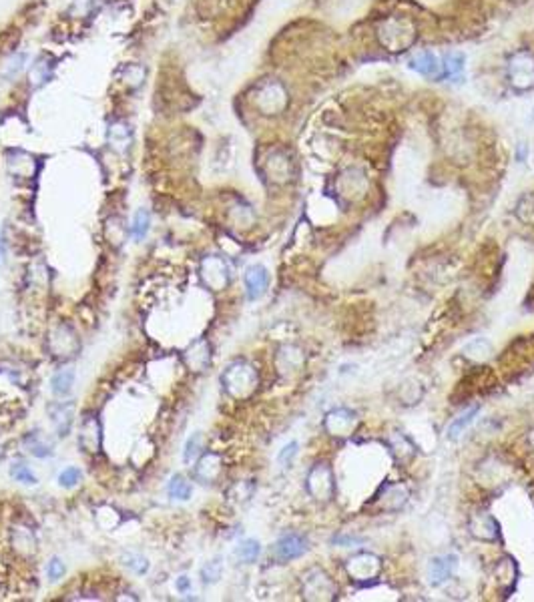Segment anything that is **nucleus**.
Returning a JSON list of instances; mask_svg holds the SVG:
<instances>
[{"mask_svg":"<svg viewBox=\"0 0 534 602\" xmlns=\"http://www.w3.org/2000/svg\"><path fill=\"white\" fill-rule=\"evenodd\" d=\"M308 490L318 498V500H325L332 492V474L327 464H318L310 472L308 476Z\"/></svg>","mask_w":534,"mask_h":602,"instance_id":"8","label":"nucleus"},{"mask_svg":"<svg viewBox=\"0 0 534 602\" xmlns=\"http://www.w3.org/2000/svg\"><path fill=\"white\" fill-rule=\"evenodd\" d=\"M444 69H446V74H450V76H456V74L462 73V69H464V54H460V52L448 54L446 59H444Z\"/></svg>","mask_w":534,"mask_h":602,"instance_id":"25","label":"nucleus"},{"mask_svg":"<svg viewBox=\"0 0 534 602\" xmlns=\"http://www.w3.org/2000/svg\"><path fill=\"white\" fill-rule=\"evenodd\" d=\"M73 386H75V369L71 368L61 369L50 380V390H52L54 395H61V398L62 395H69L71 390H73Z\"/></svg>","mask_w":534,"mask_h":602,"instance_id":"13","label":"nucleus"},{"mask_svg":"<svg viewBox=\"0 0 534 602\" xmlns=\"http://www.w3.org/2000/svg\"><path fill=\"white\" fill-rule=\"evenodd\" d=\"M11 476H13L16 482H23V484H28V486H35L38 484V478L30 472V468L25 466V464H14L11 468Z\"/></svg>","mask_w":534,"mask_h":602,"instance_id":"23","label":"nucleus"},{"mask_svg":"<svg viewBox=\"0 0 534 602\" xmlns=\"http://www.w3.org/2000/svg\"><path fill=\"white\" fill-rule=\"evenodd\" d=\"M221 474V458L217 454H205L195 466V478H199L203 484H211L213 480L219 478Z\"/></svg>","mask_w":534,"mask_h":602,"instance_id":"11","label":"nucleus"},{"mask_svg":"<svg viewBox=\"0 0 534 602\" xmlns=\"http://www.w3.org/2000/svg\"><path fill=\"white\" fill-rule=\"evenodd\" d=\"M199 347H201V340L191 345L185 354L187 366L193 369V371H201L205 366H209V345H207V342H205V345H203V352H199Z\"/></svg>","mask_w":534,"mask_h":602,"instance_id":"14","label":"nucleus"},{"mask_svg":"<svg viewBox=\"0 0 534 602\" xmlns=\"http://www.w3.org/2000/svg\"><path fill=\"white\" fill-rule=\"evenodd\" d=\"M410 69H414L416 73L424 74V76H436L438 74V59H436L432 52H420L416 57L410 59Z\"/></svg>","mask_w":534,"mask_h":602,"instance_id":"12","label":"nucleus"},{"mask_svg":"<svg viewBox=\"0 0 534 602\" xmlns=\"http://www.w3.org/2000/svg\"><path fill=\"white\" fill-rule=\"evenodd\" d=\"M189 586H191V580H189L187 577H181L179 580H177V590H179V592H187Z\"/></svg>","mask_w":534,"mask_h":602,"instance_id":"30","label":"nucleus"},{"mask_svg":"<svg viewBox=\"0 0 534 602\" xmlns=\"http://www.w3.org/2000/svg\"><path fill=\"white\" fill-rule=\"evenodd\" d=\"M308 550V540L299 534H286L275 542L274 552L279 560H294Z\"/></svg>","mask_w":534,"mask_h":602,"instance_id":"7","label":"nucleus"},{"mask_svg":"<svg viewBox=\"0 0 534 602\" xmlns=\"http://www.w3.org/2000/svg\"><path fill=\"white\" fill-rule=\"evenodd\" d=\"M191 484L181 474H177L169 482V496L175 500H189L191 498Z\"/></svg>","mask_w":534,"mask_h":602,"instance_id":"18","label":"nucleus"},{"mask_svg":"<svg viewBox=\"0 0 534 602\" xmlns=\"http://www.w3.org/2000/svg\"><path fill=\"white\" fill-rule=\"evenodd\" d=\"M124 566H129L131 570H135L137 574H145L149 570V562L147 558L139 556V554H127L124 556Z\"/></svg>","mask_w":534,"mask_h":602,"instance_id":"26","label":"nucleus"},{"mask_svg":"<svg viewBox=\"0 0 534 602\" xmlns=\"http://www.w3.org/2000/svg\"><path fill=\"white\" fill-rule=\"evenodd\" d=\"M516 215L521 217L522 221L534 223V193H528V195H524L521 201H518Z\"/></svg>","mask_w":534,"mask_h":602,"instance_id":"21","label":"nucleus"},{"mask_svg":"<svg viewBox=\"0 0 534 602\" xmlns=\"http://www.w3.org/2000/svg\"><path fill=\"white\" fill-rule=\"evenodd\" d=\"M366 568H380L378 558L372 556V554H360V556H356L354 560H349L348 572L356 578V580H361V578H366V574H364Z\"/></svg>","mask_w":534,"mask_h":602,"instance_id":"15","label":"nucleus"},{"mask_svg":"<svg viewBox=\"0 0 534 602\" xmlns=\"http://www.w3.org/2000/svg\"><path fill=\"white\" fill-rule=\"evenodd\" d=\"M510 85L516 91H528L534 86V57L522 50L509 61Z\"/></svg>","mask_w":534,"mask_h":602,"instance_id":"3","label":"nucleus"},{"mask_svg":"<svg viewBox=\"0 0 534 602\" xmlns=\"http://www.w3.org/2000/svg\"><path fill=\"white\" fill-rule=\"evenodd\" d=\"M298 454V444L291 442L287 444L286 448L281 450V454H279V462L284 464V466H289L291 464V460H294V456Z\"/></svg>","mask_w":534,"mask_h":602,"instance_id":"29","label":"nucleus"},{"mask_svg":"<svg viewBox=\"0 0 534 602\" xmlns=\"http://www.w3.org/2000/svg\"><path fill=\"white\" fill-rule=\"evenodd\" d=\"M199 448H201V434H193L189 440H187L185 444V452H183V460H185L187 464L191 462V460H195L199 454Z\"/></svg>","mask_w":534,"mask_h":602,"instance_id":"27","label":"nucleus"},{"mask_svg":"<svg viewBox=\"0 0 534 602\" xmlns=\"http://www.w3.org/2000/svg\"><path fill=\"white\" fill-rule=\"evenodd\" d=\"M201 277L207 287H211L213 291H219V289H225L229 282H231V273H229V267L221 257H207L201 265Z\"/></svg>","mask_w":534,"mask_h":602,"instance_id":"4","label":"nucleus"},{"mask_svg":"<svg viewBox=\"0 0 534 602\" xmlns=\"http://www.w3.org/2000/svg\"><path fill=\"white\" fill-rule=\"evenodd\" d=\"M476 414H478V406L470 407V410H466L460 418L454 419V424L448 428V438H458L462 432L466 430L470 424H472V419L476 418Z\"/></svg>","mask_w":534,"mask_h":602,"instance_id":"17","label":"nucleus"},{"mask_svg":"<svg viewBox=\"0 0 534 602\" xmlns=\"http://www.w3.org/2000/svg\"><path fill=\"white\" fill-rule=\"evenodd\" d=\"M25 448L33 456H37V458H50V456L54 454V452H52V446H50L49 442H45L38 432H30V434L26 436Z\"/></svg>","mask_w":534,"mask_h":602,"instance_id":"16","label":"nucleus"},{"mask_svg":"<svg viewBox=\"0 0 534 602\" xmlns=\"http://www.w3.org/2000/svg\"><path fill=\"white\" fill-rule=\"evenodd\" d=\"M49 414L52 424H54V428H57V434H59L61 438H66L71 428H73V422H75V404H73V402H57V404H50Z\"/></svg>","mask_w":534,"mask_h":602,"instance_id":"6","label":"nucleus"},{"mask_svg":"<svg viewBox=\"0 0 534 602\" xmlns=\"http://www.w3.org/2000/svg\"><path fill=\"white\" fill-rule=\"evenodd\" d=\"M147 231H149V213L147 211H137V215H135V219H133V225H131V233H133V237L135 239H143L145 235H147Z\"/></svg>","mask_w":534,"mask_h":602,"instance_id":"20","label":"nucleus"},{"mask_svg":"<svg viewBox=\"0 0 534 602\" xmlns=\"http://www.w3.org/2000/svg\"><path fill=\"white\" fill-rule=\"evenodd\" d=\"M267 285H269V275L263 265H251L245 271V289H248V297L251 301L265 294Z\"/></svg>","mask_w":534,"mask_h":602,"instance_id":"10","label":"nucleus"},{"mask_svg":"<svg viewBox=\"0 0 534 602\" xmlns=\"http://www.w3.org/2000/svg\"><path fill=\"white\" fill-rule=\"evenodd\" d=\"M260 542L257 540H243L239 546H237V558L241 560V562H245V565H249V562H255L257 560V556H260Z\"/></svg>","mask_w":534,"mask_h":602,"instance_id":"19","label":"nucleus"},{"mask_svg":"<svg viewBox=\"0 0 534 602\" xmlns=\"http://www.w3.org/2000/svg\"><path fill=\"white\" fill-rule=\"evenodd\" d=\"M100 422L95 414H87L79 428V446L87 454H97L100 450Z\"/></svg>","mask_w":534,"mask_h":602,"instance_id":"5","label":"nucleus"},{"mask_svg":"<svg viewBox=\"0 0 534 602\" xmlns=\"http://www.w3.org/2000/svg\"><path fill=\"white\" fill-rule=\"evenodd\" d=\"M6 261V243H4V237L0 233V265H4Z\"/></svg>","mask_w":534,"mask_h":602,"instance_id":"31","label":"nucleus"},{"mask_svg":"<svg viewBox=\"0 0 534 602\" xmlns=\"http://www.w3.org/2000/svg\"><path fill=\"white\" fill-rule=\"evenodd\" d=\"M221 572H224V565L215 558V560L207 562L201 568V578H203L205 584H213V582H217L221 578Z\"/></svg>","mask_w":534,"mask_h":602,"instance_id":"22","label":"nucleus"},{"mask_svg":"<svg viewBox=\"0 0 534 602\" xmlns=\"http://www.w3.org/2000/svg\"><path fill=\"white\" fill-rule=\"evenodd\" d=\"M378 38L385 50H406L416 38V28L406 18H388L378 28Z\"/></svg>","mask_w":534,"mask_h":602,"instance_id":"1","label":"nucleus"},{"mask_svg":"<svg viewBox=\"0 0 534 602\" xmlns=\"http://www.w3.org/2000/svg\"><path fill=\"white\" fill-rule=\"evenodd\" d=\"M81 478H83V474H81L79 468H66V470H62L61 474H59V484H61L62 488H75L76 484L81 482Z\"/></svg>","mask_w":534,"mask_h":602,"instance_id":"24","label":"nucleus"},{"mask_svg":"<svg viewBox=\"0 0 534 602\" xmlns=\"http://www.w3.org/2000/svg\"><path fill=\"white\" fill-rule=\"evenodd\" d=\"M221 383H224L225 392L229 395L248 398L257 386V374L245 361H236L225 369V374L221 376Z\"/></svg>","mask_w":534,"mask_h":602,"instance_id":"2","label":"nucleus"},{"mask_svg":"<svg viewBox=\"0 0 534 602\" xmlns=\"http://www.w3.org/2000/svg\"><path fill=\"white\" fill-rule=\"evenodd\" d=\"M456 560H458V558H456L454 554L434 558L432 565H430V570H428L430 584H432V586H440V584H444L446 580H450L452 572L456 570Z\"/></svg>","mask_w":534,"mask_h":602,"instance_id":"9","label":"nucleus"},{"mask_svg":"<svg viewBox=\"0 0 534 602\" xmlns=\"http://www.w3.org/2000/svg\"><path fill=\"white\" fill-rule=\"evenodd\" d=\"M47 574H49L50 580H59L64 574V565H62L61 558H52L47 566Z\"/></svg>","mask_w":534,"mask_h":602,"instance_id":"28","label":"nucleus"}]
</instances>
